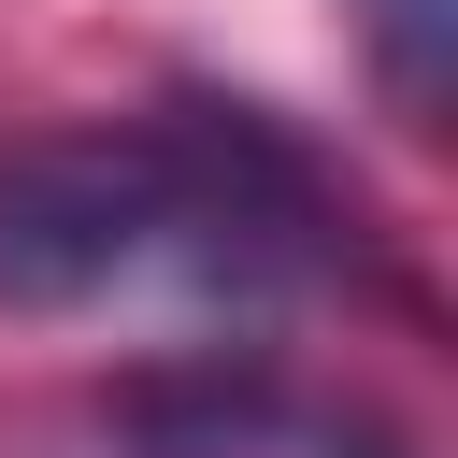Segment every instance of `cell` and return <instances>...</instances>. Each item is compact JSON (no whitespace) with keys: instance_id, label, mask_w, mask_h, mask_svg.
<instances>
[{"instance_id":"obj_1","label":"cell","mask_w":458,"mask_h":458,"mask_svg":"<svg viewBox=\"0 0 458 458\" xmlns=\"http://www.w3.org/2000/svg\"><path fill=\"white\" fill-rule=\"evenodd\" d=\"M344 272H358V200L258 100H172V114L43 129L0 157V301L14 315H86L129 286L272 315Z\"/></svg>"},{"instance_id":"obj_2","label":"cell","mask_w":458,"mask_h":458,"mask_svg":"<svg viewBox=\"0 0 458 458\" xmlns=\"http://www.w3.org/2000/svg\"><path fill=\"white\" fill-rule=\"evenodd\" d=\"M114 429H143L157 458H386L358 415H329L315 386H286V372H258V358L143 372V386H114Z\"/></svg>"},{"instance_id":"obj_3","label":"cell","mask_w":458,"mask_h":458,"mask_svg":"<svg viewBox=\"0 0 458 458\" xmlns=\"http://www.w3.org/2000/svg\"><path fill=\"white\" fill-rule=\"evenodd\" d=\"M358 29H372V72H386V100H401V129H444V100H458V0H358Z\"/></svg>"},{"instance_id":"obj_4","label":"cell","mask_w":458,"mask_h":458,"mask_svg":"<svg viewBox=\"0 0 458 458\" xmlns=\"http://www.w3.org/2000/svg\"><path fill=\"white\" fill-rule=\"evenodd\" d=\"M86 458H157V444H143V429H114V415H100V444H86Z\"/></svg>"}]
</instances>
